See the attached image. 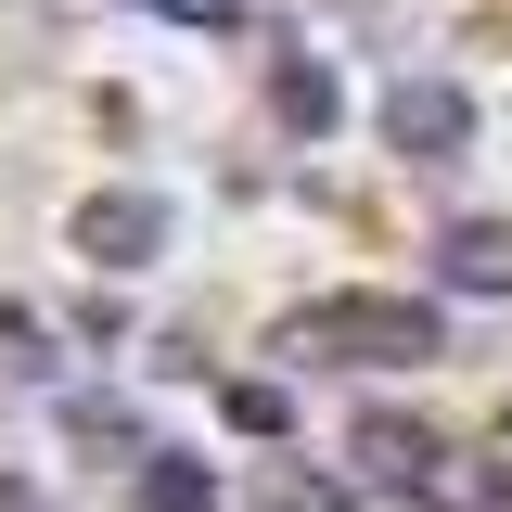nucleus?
<instances>
[{"instance_id": "1", "label": "nucleus", "mask_w": 512, "mask_h": 512, "mask_svg": "<svg viewBox=\"0 0 512 512\" xmlns=\"http://www.w3.org/2000/svg\"><path fill=\"white\" fill-rule=\"evenodd\" d=\"M282 346H295V359H359V372H384V359H423V346H436V320L397 308V295H333V308L282 320Z\"/></svg>"}, {"instance_id": "2", "label": "nucleus", "mask_w": 512, "mask_h": 512, "mask_svg": "<svg viewBox=\"0 0 512 512\" xmlns=\"http://www.w3.org/2000/svg\"><path fill=\"white\" fill-rule=\"evenodd\" d=\"M77 244H90V256H141V244H154V205H141V192H103V205H77Z\"/></svg>"}, {"instance_id": "3", "label": "nucleus", "mask_w": 512, "mask_h": 512, "mask_svg": "<svg viewBox=\"0 0 512 512\" xmlns=\"http://www.w3.org/2000/svg\"><path fill=\"white\" fill-rule=\"evenodd\" d=\"M410 128H423V141H448V128H461V103H448V90H397V141H410Z\"/></svg>"}]
</instances>
